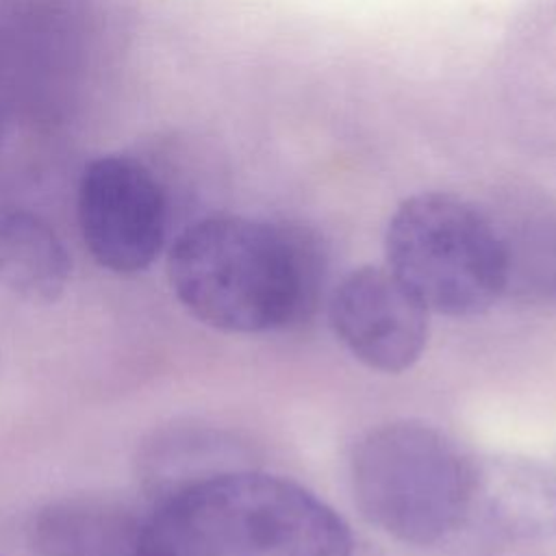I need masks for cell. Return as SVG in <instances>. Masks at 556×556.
Segmentation results:
<instances>
[{"instance_id": "6da1fadb", "label": "cell", "mask_w": 556, "mask_h": 556, "mask_svg": "<svg viewBox=\"0 0 556 556\" xmlns=\"http://www.w3.org/2000/svg\"><path fill=\"white\" fill-rule=\"evenodd\" d=\"M167 276L195 319L222 332L254 334L291 326L315 308L321 256L302 228L208 215L176 237Z\"/></svg>"}, {"instance_id": "7a4b0ae2", "label": "cell", "mask_w": 556, "mask_h": 556, "mask_svg": "<svg viewBox=\"0 0 556 556\" xmlns=\"http://www.w3.org/2000/svg\"><path fill=\"white\" fill-rule=\"evenodd\" d=\"M350 526L304 486L219 471L169 491L139 523L137 556H352Z\"/></svg>"}, {"instance_id": "3957f363", "label": "cell", "mask_w": 556, "mask_h": 556, "mask_svg": "<svg viewBox=\"0 0 556 556\" xmlns=\"http://www.w3.org/2000/svg\"><path fill=\"white\" fill-rule=\"evenodd\" d=\"M476 478L454 441L417 421L371 428L350 456L361 515L410 545H434L463 526L476 497Z\"/></svg>"}, {"instance_id": "277c9868", "label": "cell", "mask_w": 556, "mask_h": 556, "mask_svg": "<svg viewBox=\"0 0 556 556\" xmlns=\"http://www.w3.org/2000/svg\"><path fill=\"white\" fill-rule=\"evenodd\" d=\"M384 252L387 269L428 313L480 315L508 289L506 239L473 204L452 193L406 198L387 224Z\"/></svg>"}, {"instance_id": "5b68a950", "label": "cell", "mask_w": 556, "mask_h": 556, "mask_svg": "<svg viewBox=\"0 0 556 556\" xmlns=\"http://www.w3.org/2000/svg\"><path fill=\"white\" fill-rule=\"evenodd\" d=\"M167 193L159 176L128 154L89 161L78 180L76 215L96 263L113 274L148 269L167 235Z\"/></svg>"}, {"instance_id": "8992f818", "label": "cell", "mask_w": 556, "mask_h": 556, "mask_svg": "<svg viewBox=\"0 0 556 556\" xmlns=\"http://www.w3.org/2000/svg\"><path fill=\"white\" fill-rule=\"evenodd\" d=\"M328 317L350 354L382 374L410 369L428 343V311L387 267L345 274L330 295Z\"/></svg>"}, {"instance_id": "52a82bcc", "label": "cell", "mask_w": 556, "mask_h": 556, "mask_svg": "<svg viewBox=\"0 0 556 556\" xmlns=\"http://www.w3.org/2000/svg\"><path fill=\"white\" fill-rule=\"evenodd\" d=\"M72 258L56 230L28 211L0 213V287L30 302H56L70 280Z\"/></svg>"}, {"instance_id": "ba28073f", "label": "cell", "mask_w": 556, "mask_h": 556, "mask_svg": "<svg viewBox=\"0 0 556 556\" xmlns=\"http://www.w3.org/2000/svg\"><path fill=\"white\" fill-rule=\"evenodd\" d=\"M137 536L132 515L96 500L50 504L33 530L37 556H137Z\"/></svg>"}, {"instance_id": "9c48e42d", "label": "cell", "mask_w": 556, "mask_h": 556, "mask_svg": "<svg viewBox=\"0 0 556 556\" xmlns=\"http://www.w3.org/2000/svg\"><path fill=\"white\" fill-rule=\"evenodd\" d=\"M2 130H4V117H2V109H0V141H2Z\"/></svg>"}, {"instance_id": "30bf717a", "label": "cell", "mask_w": 556, "mask_h": 556, "mask_svg": "<svg viewBox=\"0 0 556 556\" xmlns=\"http://www.w3.org/2000/svg\"><path fill=\"white\" fill-rule=\"evenodd\" d=\"M0 556H2V554H0Z\"/></svg>"}]
</instances>
